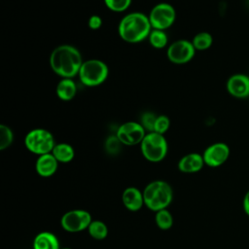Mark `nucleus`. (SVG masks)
I'll return each mask as SVG.
<instances>
[{"instance_id": "1", "label": "nucleus", "mask_w": 249, "mask_h": 249, "mask_svg": "<svg viewBox=\"0 0 249 249\" xmlns=\"http://www.w3.org/2000/svg\"><path fill=\"white\" fill-rule=\"evenodd\" d=\"M83 62L80 51L67 44L57 46L50 55L52 70L61 78L72 79L77 76Z\"/></svg>"}, {"instance_id": "2", "label": "nucleus", "mask_w": 249, "mask_h": 249, "mask_svg": "<svg viewBox=\"0 0 249 249\" xmlns=\"http://www.w3.org/2000/svg\"><path fill=\"white\" fill-rule=\"evenodd\" d=\"M152 29L148 16L140 12H133L121 19L118 33L124 42L134 44L148 38Z\"/></svg>"}, {"instance_id": "3", "label": "nucleus", "mask_w": 249, "mask_h": 249, "mask_svg": "<svg viewBox=\"0 0 249 249\" xmlns=\"http://www.w3.org/2000/svg\"><path fill=\"white\" fill-rule=\"evenodd\" d=\"M144 204L152 211L165 209L173 199L171 186L162 180H156L149 183L143 190Z\"/></svg>"}, {"instance_id": "4", "label": "nucleus", "mask_w": 249, "mask_h": 249, "mask_svg": "<svg viewBox=\"0 0 249 249\" xmlns=\"http://www.w3.org/2000/svg\"><path fill=\"white\" fill-rule=\"evenodd\" d=\"M109 74L108 66L100 59L91 58L83 62L79 79L81 83L87 87H97L105 82Z\"/></svg>"}, {"instance_id": "5", "label": "nucleus", "mask_w": 249, "mask_h": 249, "mask_svg": "<svg viewBox=\"0 0 249 249\" xmlns=\"http://www.w3.org/2000/svg\"><path fill=\"white\" fill-rule=\"evenodd\" d=\"M140 149L143 157L147 160L151 162H159L166 157L168 145L162 134L147 132L140 143Z\"/></svg>"}, {"instance_id": "6", "label": "nucleus", "mask_w": 249, "mask_h": 249, "mask_svg": "<svg viewBox=\"0 0 249 249\" xmlns=\"http://www.w3.org/2000/svg\"><path fill=\"white\" fill-rule=\"evenodd\" d=\"M26 149L38 156L52 153L55 146L53 135L45 128H34L27 132L24 137Z\"/></svg>"}, {"instance_id": "7", "label": "nucleus", "mask_w": 249, "mask_h": 249, "mask_svg": "<svg viewBox=\"0 0 249 249\" xmlns=\"http://www.w3.org/2000/svg\"><path fill=\"white\" fill-rule=\"evenodd\" d=\"M148 18L153 29L165 30L174 23L176 12L173 6L162 2L152 8Z\"/></svg>"}, {"instance_id": "8", "label": "nucleus", "mask_w": 249, "mask_h": 249, "mask_svg": "<svg viewBox=\"0 0 249 249\" xmlns=\"http://www.w3.org/2000/svg\"><path fill=\"white\" fill-rule=\"evenodd\" d=\"M91 221V215L88 211L75 209L70 210L62 215L60 219V225L66 231L78 232L88 229Z\"/></svg>"}, {"instance_id": "9", "label": "nucleus", "mask_w": 249, "mask_h": 249, "mask_svg": "<svg viewBox=\"0 0 249 249\" xmlns=\"http://www.w3.org/2000/svg\"><path fill=\"white\" fill-rule=\"evenodd\" d=\"M146 133V130L140 123L126 122L118 127L116 135L122 144L134 146L142 142Z\"/></svg>"}, {"instance_id": "10", "label": "nucleus", "mask_w": 249, "mask_h": 249, "mask_svg": "<svg viewBox=\"0 0 249 249\" xmlns=\"http://www.w3.org/2000/svg\"><path fill=\"white\" fill-rule=\"evenodd\" d=\"M196 49L192 42L188 40L174 41L167 49L166 55L169 61L175 64H184L189 62L195 56Z\"/></svg>"}, {"instance_id": "11", "label": "nucleus", "mask_w": 249, "mask_h": 249, "mask_svg": "<svg viewBox=\"0 0 249 249\" xmlns=\"http://www.w3.org/2000/svg\"><path fill=\"white\" fill-rule=\"evenodd\" d=\"M229 156L230 148L223 142H217L208 146L202 154L204 163L210 167H218L222 165L229 159Z\"/></svg>"}, {"instance_id": "12", "label": "nucleus", "mask_w": 249, "mask_h": 249, "mask_svg": "<svg viewBox=\"0 0 249 249\" xmlns=\"http://www.w3.org/2000/svg\"><path fill=\"white\" fill-rule=\"evenodd\" d=\"M228 92L236 98H249V77L245 74H233L227 81Z\"/></svg>"}, {"instance_id": "13", "label": "nucleus", "mask_w": 249, "mask_h": 249, "mask_svg": "<svg viewBox=\"0 0 249 249\" xmlns=\"http://www.w3.org/2000/svg\"><path fill=\"white\" fill-rule=\"evenodd\" d=\"M122 201L124 207L129 211H138L144 205L143 192L135 187H128L122 195Z\"/></svg>"}, {"instance_id": "14", "label": "nucleus", "mask_w": 249, "mask_h": 249, "mask_svg": "<svg viewBox=\"0 0 249 249\" xmlns=\"http://www.w3.org/2000/svg\"><path fill=\"white\" fill-rule=\"evenodd\" d=\"M204 164L202 155L190 153L180 159L178 162V169L183 173H196L198 172Z\"/></svg>"}, {"instance_id": "15", "label": "nucleus", "mask_w": 249, "mask_h": 249, "mask_svg": "<svg viewBox=\"0 0 249 249\" xmlns=\"http://www.w3.org/2000/svg\"><path fill=\"white\" fill-rule=\"evenodd\" d=\"M57 166L58 161L52 153L39 156L35 163L36 172L42 177H50L53 175L57 170Z\"/></svg>"}, {"instance_id": "16", "label": "nucleus", "mask_w": 249, "mask_h": 249, "mask_svg": "<svg viewBox=\"0 0 249 249\" xmlns=\"http://www.w3.org/2000/svg\"><path fill=\"white\" fill-rule=\"evenodd\" d=\"M55 92L60 100L69 101L75 97L77 93V86L72 79L62 78L56 85Z\"/></svg>"}, {"instance_id": "17", "label": "nucleus", "mask_w": 249, "mask_h": 249, "mask_svg": "<svg viewBox=\"0 0 249 249\" xmlns=\"http://www.w3.org/2000/svg\"><path fill=\"white\" fill-rule=\"evenodd\" d=\"M33 249H60L57 237L50 231L39 232L33 240Z\"/></svg>"}, {"instance_id": "18", "label": "nucleus", "mask_w": 249, "mask_h": 249, "mask_svg": "<svg viewBox=\"0 0 249 249\" xmlns=\"http://www.w3.org/2000/svg\"><path fill=\"white\" fill-rule=\"evenodd\" d=\"M52 154L57 160L58 162L67 163L70 162L75 156V151L70 144L67 143H58L53 147Z\"/></svg>"}, {"instance_id": "19", "label": "nucleus", "mask_w": 249, "mask_h": 249, "mask_svg": "<svg viewBox=\"0 0 249 249\" xmlns=\"http://www.w3.org/2000/svg\"><path fill=\"white\" fill-rule=\"evenodd\" d=\"M89 235L97 240H102L108 235V228L105 223L99 220L91 221L88 228Z\"/></svg>"}, {"instance_id": "20", "label": "nucleus", "mask_w": 249, "mask_h": 249, "mask_svg": "<svg viewBox=\"0 0 249 249\" xmlns=\"http://www.w3.org/2000/svg\"><path fill=\"white\" fill-rule=\"evenodd\" d=\"M148 40L151 46L155 49H162L167 45L168 42V38L165 31L159 29H152L148 37Z\"/></svg>"}, {"instance_id": "21", "label": "nucleus", "mask_w": 249, "mask_h": 249, "mask_svg": "<svg viewBox=\"0 0 249 249\" xmlns=\"http://www.w3.org/2000/svg\"><path fill=\"white\" fill-rule=\"evenodd\" d=\"M155 221L160 230H169L173 225L172 214L165 208L156 212Z\"/></svg>"}, {"instance_id": "22", "label": "nucleus", "mask_w": 249, "mask_h": 249, "mask_svg": "<svg viewBox=\"0 0 249 249\" xmlns=\"http://www.w3.org/2000/svg\"><path fill=\"white\" fill-rule=\"evenodd\" d=\"M194 47L197 51H204L211 47L213 43V38L208 32H199L193 38L192 41Z\"/></svg>"}, {"instance_id": "23", "label": "nucleus", "mask_w": 249, "mask_h": 249, "mask_svg": "<svg viewBox=\"0 0 249 249\" xmlns=\"http://www.w3.org/2000/svg\"><path fill=\"white\" fill-rule=\"evenodd\" d=\"M14 141V133L6 124H0V150H5L12 145Z\"/></svg>"}, {"instance_id": "24", "label": "nucleus", "mask_w": 249, "mask_h": 249, "mask_svg": "<svg viewBox=\"0 0 249 249\" xmlns=\"http://www.w3.org/2000/svg\"><path fill=\"white\" fill-rule=\"evenodd\" d=\"M105 6L113 12H124L131 4V0H104Z\"/></svg>"}, {"instance_id": "25", "label": "nucleus", "mask_w": 249, "mask_h": 249, "mask_svg": "<svg viewBox=\"0 0 249 249\" xmlns=\"http://www.w3.org/2000/svg\"><path fill=\"white\" fill-rule=\"evenodd\" d=\"M157 115L153 112H145L141 115L140 118V124L146 130V132H153L155 123L157 120Z\"/></svg>"}, {"instance_id": "26", "label": "nucleus", "mask_w": 249, "mask_h": 249, "mask_svg": "<svg viewBox=\"0 0 249 249\" xmlns=\"http://www.w3.org/2000/svg\"><path fill=\"white\" fill-rule=\"evenodd\" d=\"M169 126H170L169 118L165 115H159L157 117L153 132H157V133H160V134L163 135L168 130Z\"/></svg>"}, {"instance_id": "27", "label": "nucleus", "mask_w": 249, "mask_h": 249, "mask_svg": "<svg viewBox=\"0 0 249 249\" xmlns=\"http://www.w3.org/2000/svg\"><path fill=\"white\" fill-rule=\"evenodd\" d=\"M121 141L119 140V138L117 137V135H111L107 138L106 142H105V148L107 150L108 153L110 154H116L120 151L121 148Z\"/></svg>"}, {"instance_id": "28", "label": "nucleus", "mask_w": 249, "mask_h": 249, "mask_svg": "<svg viewBox=\"0 0 249 249\" xmlns=\"http://www.w3.org/2000/svg\"><path fill=\"white\" fill-rule=\"evenodd\" d=\"M88 25L90 29L92 30H97L101 27L102 25V18L97 16V15H93L91 16L89 18V21H88Z\"/></svg>"}, {"instance_id": "29", "label": "nucleus", "mask_w": 249, "mask_h": 249, "mask_svg": "<svg viewBox=\"0 0 249 249\" xmlns=\"http://www.w3.org/2000/svg\"><path fill=\"white\" fill-rule=\"evenodd\" d=\"M243 209L244 212L249 216V191L245 194L243 198Z\"/></svg>"}, {"instance_id": "30", "label": "nucleus", "mask_w": 249, "mask_h": 249, "mask_svg": "<svg viewBox=\"0 0 249 249\" xmlns=\"http://www.w3.org/2000/svg\"><path fill=\"white\" fill-rule=\"evenodd\" d=\"M61 249H71V248H68V247H64V248H61Z\"/></svg>"}]
</instances>
